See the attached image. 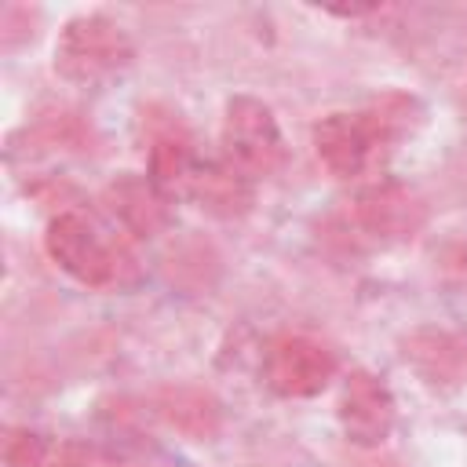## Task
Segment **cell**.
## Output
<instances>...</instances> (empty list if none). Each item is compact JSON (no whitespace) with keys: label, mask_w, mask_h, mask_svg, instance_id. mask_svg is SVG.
<instances>
[{"label":"cell","mask_w":467,"mask_h":467,"mask_svg":"<svg viewBox=\"0 0 467 467\" xmlns=\"http://www.w3.org/2000/svg\"><path fill=\"white\" fill-rule=\"evenodd\" d=\"M420 120V106L409 95H383L365 109L328 113L314 128L317 161L336 179H358L376 171L390 150L412 131Z\"/></svg>","instance_id":"obj_1"},{"label":"cell","mask_w":467,"mask_h":467,"mask_svg":"<svg viewBox=\"0 0 467 467\" xmlns=\"http://www.w3.org/2000/svg\"><path fill=\"white\" fill-rule=\"evenodd\" d=\"M44 244L47 255L88 288H124L139 277L135 255L80 212H58L47 223Z\"/></svg>","instance_id":"obj_2"},{"label":"cell","mask_w":467,"mask_h":467,"mask_svg":"<svg viewBox=\"0 0 467 467\" xmlns=\"http://www.w3.org/2000/svg\"><path fill=\"white\" fill-rule=\"evenodd\" d=\"M135 58L131 36L106 15H77L62 26L55 44V73L80 88H99L120 77Z\"/></svg>","instance_id":"obj_3"},{"label":"cell","mask_w":467,"mask_h":467,"mask_svg":"<svg viewBox=\"0 0 467 467\" xmlns=\"http://www.w3.org/2000/svg\"><path fill=\"white\" fill-rule=\"evenodd\" d=\"M223 157L248 179H266L281 171L288 150L277 128V117L266 102L252 95H237L226 102L223 117Z\"/></svg>","instance_id":"obj_4"},{"label":"cell","mask_w":467,"mask_h":467,"mask_svg":"<svg viewBox=\"0 0 467 467\" xmlns=\"http://www.w3.org/2000/svg\"><path fill=\"white\" fill-rule=\"evenodd\" d=\"M336 376V354L310 336H277L263 350V383L281 398H314Z\"/></svg>","instance_id":"obj_5"},{"label":"cell","mask_w":467,"mask_h":467,"mask_svg":"<svg viewBox=\"0 0 467 467\" xmlns=\"http://www.w3.org/2000/svg\"><path fill=\"white\" fill-rule=\"evenodd\" d=\"M139 128L150 150V179L168 193H186L193 171H197V150L186 120L168 106H142Z\"/></svg>","instance_id":"obj_6"},{"label":"cell","mask_w":467,"mask_h":467,"mask_svg":"<svg viewBox=\"0 0 467 467\" xmlns=\"http://www.w3.org/2000/svg\"><path fill=\"white\" fill-rule=\"evenodd\" d=\"M394 420H398V405H394L390 387L365 368L350 372L339 394V427L350 438V445L358 449L383 445L394 431Z\"/></svg>","instance_id":"obj_7"},{"label":"cell","mask_w":467,"mask_h":467,"mask_svg":"<svg viewBox=\"0 0 467 467\" xmlns=\"http://www.w3.org/2000/svg\"><path fill=\"white\" fill-rule=\"evenodd\" d=\"M427 219L423 201L401 182H376L354 197V223L376 241H405Z\"/></svg>","instance_id":"obj_8"},{"label":"cell","mask_w":467,"mask_h":467,"mask_svg":"<svg viewBox=\"0 0 467 467\" xmlns=\"http://www.w3.org/2000/svg\"><path fill=\"white\" fill-rule=\"evenodd\" d=\"M106 212L135 237H157L171 223V193L161 190L150 175L124 171L102 190Z\"/></svg>","instance_id":"obj_9"},{"label":"cell","mask_w":467,"mask_h":467,"mask_svg":"<svg viewBox=\"0 0 467 467\" xmlns=\"http://www.w3.org/2000/svg\"><path fill=\"white\" fill-rule=\"evenodd\" d=\"M401 358L431 387H456L467 379V339L445 328H420L401 339Z\"/></svg>","instance_id":"obj_10"},{"label":"cell","mask_w":467,"mask_h":467,"mask_svg":"<svg viewBox=\"0 0 467 467\" xmlns=\"http://www.w3.org/2000/svg\"><path fill=\"white\" fill-rule=\"evenodd\" d=\"M186 193L204 212H212L219 219H237V215H244L252 208V179L241 175L226 161L223 164L201 161L197 171H193V179H190V186H186Z\"/></svg>","instance_id":"obj_11"},{"label":"cell","mask_w":467,"mask_h":467,"mask_svg":"<svg viewBox=\"0 0 467 467\" xmlns=\"http://www.w3.org/2000/svg\"><path fill=\"white\" fill-rule=\"evenodd\" d=\"M153 412L179 434L204 441L219 431V401L201 387H164L153 394Z\"/></svg>","instance_id":"obj_12"},{"label":"cell","mask_w":467,"mask_h":467,"mask_svg":"<svg viewBox=\"0 0 467 467\" xmlns=\"http://www.w3.org/2000/svg\"><path fill=\"white\" fill-rule=\"evenodd\" d=\"M51 452L55 449L47 445V438L29 431V427H15L4 438V463L7 467H47Z\"/></svg>","instance_id":"obj_13"}]
</instances>
